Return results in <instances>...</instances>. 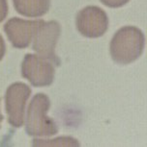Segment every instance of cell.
Returning <instances> with one entry per match:
<instances>
[{"label": "cell", "mask_w": 147, "mask_h": 147, "mask_svg": "<svg viewBox=\"0 0 147 147\" xmlns=\"http://www.w3.org/2000/svg\"><path fill=\"white\" fill-rule=\"evenodd\" d=\"M33 146H79V140L72 137H61L54 140H33Z\"/></svg>", "instance_id": "9c48e42d"}, {"label": "cell", "mask_w": 147, "mask_h": 147, "mask_svg": "<svg viewBox=\"0 0 147 147\" xmlns=\"http://www.w3.org/2000/svg\"><path fill=\"white\" fill-rule=\"evenodd\" d=\"M8 11H9V7H8L7 0H0V22L6 18Z\"/></svg>", "instance_id": "8fae6325"}, {"label": "cell", "mask_w": 147, "mask_h": 147, "mask_svg": "<svg viewBox=\"0 0 147 147\" xmlns=\"http://www.w3.org/2000/svg\"><path fill=\"white\" fill-rule=\"evenodd\" d=\"M14 7L19 15L26 18H40L51 8V0H13Z\"/></svg>", "instance_id": "ba28073f"}, {"label": "cell", "mask_w": 147, "mask_h": 147, "mask_svg": "<svg viewBox=\"0 0 147 147\" xmlns=\"http://www.w3.org/2000/svg\"><path fill=\"white\" fill-rule=\"evenodd\" d=\"M61 27L55 20L45 21L41 19L40 23L33 36L32 49L38 55L51 61L56 66H59L61 61L55 54V46L60 37Z\"/></svg>", "instance_id": "3957f363"}, {"label": "cell", "mask_w": 147, "mask_h": 147, "mask_svg": "<svg viewBox=\"0 0 147 147\" xmlns=\"http://www.w3.org/2000/svg\"><path fill=\"white\" fill-rule=\"evenodd\" d=\"M51 100L45 93H37L32 98L27 109L26 133L34 137H49L58 133V127L52 118L46 115Z\"/></svg>", "instance_id": "7a4b0ae2"}, {"label": "cell", "mask_w": 147, "mask_h": 147, "mask_svg": "<svg viewBox=\"0 0 147 147\" xmlns=\"http://www.w3.org/2000/svg\"><path fill=\"white\" fill-rule=\"evenodd\" d=\"M101 3L109 8H120L126 5L130 0H100Z\"/></svg>", "instance_id": "30bf717a"}, {"label": "cell", "mask_w": 147, "mask_h": 147, "mask_svg": "<svg viewBox=\"0 0 147 147\" xmlns=\"http://www.w3.org/2000/svg\"><path fill=\"white\" fill-rule=\"evenodd\" d=\"M145 44L143 32L135 26H124L113 35L109 52L119 65H129L141 56Z\"/></svg>", "instance_id": "6da1fadb"}, {"label": "cell", "mask_w": 147, "mask_h": 147, "mask_svg": "<svg viewBox=\"0 0 147 147\" xmlns=\"http://www.w3.org/2000/svg\"><path fill=\"white\" fill-rule=\"evenodd\" d=\"M41 19L26 20V19L13 18L4 25V32L8 40L16 48H27L33 40V36L40 23Z\"/></svg>", "instance_id": "52a82bcc"}, {"label": "cell", "mask_w": 147, "mask_h": 147, "mask_svg": "<svg viewBox=\"0 0 147 147\" xmlns=\"http://www.w3.org/2000/svg\"><path fill=\"white\" fill-rule=\"evenodd\" d=\"M76 26L80 34L86 38L102 37L109 28L107 13L98 6H87L77 13Z\"/></svg>", "instance_id": "8992f818"}, {"label": "cell", "mask_w": 147, "mask_h": 147, "mask_svg": "<svg viewBox=\"0 0 147 147\" xmlns=\"http://www.w3.org/2000/svg\"><path fill=\"white\" fill-rule=\"evenodd\" d=\"M54 63L38 54H26L21 63V76L34 87H48L53 83Z\"/></svg>", "instance_id": "277c9868"}, {"label": "cell", "mask_w": 147, "mask_h": 147, "mask_svg": "<svg viewBox=\"0 0 147 147\" xmlns=\"http://www.w3.org/2000/svg\"><path fill=\"white\" fill-rule=\"evenodd\" d=\"M5 53H6V44H5L4 38L0 35V61L3 59Z\"/></svg>", "instance_id": "7c38bea8"}, {"label": "cell", "mask_w": 147, "mask_h": 147, "mask_svg": "<svg viewBox=\"0 0 147 147\" xmlns=\"http://www.w3.org/2000/svg\"><path fill=\"white\" fill-rule=\"evenodd\" d=\"M3 115H2V113H1V112H0V127H1V122H2V120H3Z\"/></svg>", "instance_id": "4fadbf2b"}, {"label": "cell", "mask_w": 147, "mask_h": 147, "mask_svg": "<svg viewBox=\"0 0 147 147\" xmlns=\"http://www.w3.org/2000/svg\"><path fill=\"white\" fill-rule=\"evenodd\" d=\"M31 88L24 83L16 82L7 88L5 93V109L8 121L15 128H21L24 123V113Z\"/></svg>", "instance_id": "5b68a950"}]
</instances>
